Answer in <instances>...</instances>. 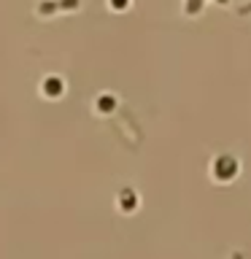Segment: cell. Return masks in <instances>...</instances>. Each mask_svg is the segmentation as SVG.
Returning <instances> with one entry per match:
<instances>
[{
	"label": "cell",
	"instance_id": "cell-1",
	"mask_svg": "<svg viewBox=\"0 0 251 259\" xmlns=\"http://www.w3.org/2000/svg\"><path fill=\"white\" fill-rule=\"evenodd\" d=\"M200 6H202V0H189L186 11H189V14H197V11H200Z\"/></svg>",
	"mask_w": 251,
	"mask_h": 259
},
{
	"label": "cell",
	"instance_id": "cell-2",
	"mask_svg": "<svg viewBox=\"0 0 251 259\" xmlns=\"http://www.w3.org/2000/svg\"><path fill=\"white\" fill-rule=\"evenodd\" d=\"M46 87H49V92H52V95H54V92H60V81H54V78H52V81H46Z\"/></svg>",
	"mask_w": 251,
	"mask_h": 259
},
{
	"label": "cell",
	"instance_id": "cell-3",
	"mask_svg": "<svg viewBox=\"0 0 251 259\" xmlns=\"http://www.w3.org/2000/svg\"><path fill=\"white\" fill-rule=\"evenodd\" d=\"M113 6H116V8H124V6H127V0H113Z\"/></svg>",
	"mask_w": 251,
	"mask_h": 259
},
{
	"label": "cell",
	"instance_id": "cell-4",
	"mask_svg": "<svg viewBox=\"0 0 251 259\" xmlns=\"http://www.w3.org/2000/svg\"><path fill=\"white\" fill-rule=\"evenodd\" d=\"M219 3H227V0H219Z\"/></svg>",
	"mask_w": 251,
	"mask_h": 259
}]
</instances>
